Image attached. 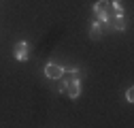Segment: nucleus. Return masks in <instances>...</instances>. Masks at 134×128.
I'll list each match as a JSON object with an SVG mask.
<instances>
[{"instance_id": "f257e3e1", "label": "nucleus", "mask_w": 134, "mask_h": 128, "mask_svg": "<svg viewBox=\"0 0 134 128\" xmlns=\"http://www.w3.org/2000/svg\"><path fill=\"white\" fill-rule=\"evenodd\" d=\"M107 30H111V28H109V22L94 19V22H92V28H90V36H92V39H100Z\"/></svg>"}, {"instance_id": "f03ea898", "label": "nucleus", "mask_w": 134, "mask_h": 128, "mask_svg": "<svg viewBox=\"0 0 134 128\" xmlns=\"http://www.w3.org/2000/svg\"><path fill=\"white\" fill-rule=\"evenodd\" d=\"M62 75H64V66H60L55 62H49L45 66V77L47 79H60Z\"/></svg>"}, {"instance_id": "7ed1b4c3", "label": "nucleus", "mask_w": 134, "mask_h": 128, "mask_svg": "<svg viewBox=\"0 0 134 128\" xmlns=\"http://www.w3.org/2000/svg\"><path fill=\"white\" fill-rule=\"evenodd\" d=\"M64 94H68L70 98H77V96L81 94V81H79V77L68 79V83H66V92H64Z\"/></svg>"}, {"instance_id": "20e7f679", "label": "nucleus", "mask_w": 134, "mask_h": 128, "mask_svg": "<svg viewBox=\"0 0 134 128\" xmlns=\"http://www.w3.org/2000/svg\"><path fill=\"white\" fill-rule=\"evenodd\" d=\"M15 60H19V62H26L28 60V43L26 41H19L17 45H15V51H13Z\"/></svg>"}, {"instance_id": "39448f33", "label": "nucleus", "mask_w": 134, "mask_h": 128, "mask_svg": "<svg viewBox=\"0 0 134 128\" xmlns=\"http://www.w3.org/2000/svg\"><path fill=\"white\" fill-rule=\"evenodd\" d=\"M109 28L111 30H117V32H124L126 30L124 15H113V17H109Z\"/></svg>"}, {"instance_id": "423d86ee", "label": "nucleus", "mask_w": 134, "mask_h": 128, "mask_svg": "<svg viewBox=\"0 0 134 128\" xmlns=\"http://www.w3.org/2000/svg\"><path fill=\"white\" fill-rule=\"evenodd\" d=\"M126 98H128V103H134V92H132V88L126 92Z\"/></svg>"}]
</instances>
